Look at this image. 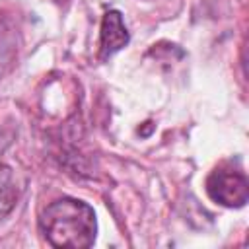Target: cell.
Wrapping results in <instances>:
<instances>
[{
	"label": "cell",
	"instance_id": "obj_1",
	"mask_svg": "<svg viewBox=\"0 0 249 249\" xmlns=\"http://www.w3.org/2000/svg\"><path fill=\"white\" fill-rule=\"evenodd\" d=\"M39 230L53 247L88 249L97 237V218L88 202L62 196L41 212Z\"/></svg>",
	"mask_w": 249,
	"mask_h": 249
},
{
	"label": "cell",
	"instance_id": "obj_2",
	"mask_svg": "<svg viewBox=\"0 0 249 249\" xmlns=\"http://www.w3.org/2000/svg\"><path fill=\"white\" fill-rule=\"evenodd\" d=\"M206 195L226 208H241L249 198V181L241 167L231 161L216 165L206 177Z\"/></svg>",
	"mask_w": 249,
	"mask_h": 249
},
{
	"label": "cell",
	"instance_id": "obj_3",
	"mask_svg": "<svg viewBox=\"0 0 249 249\" xmlns=\"http://www.w3.org/2000/svg\"><path fill=\"white\" fill-rule=\"evenodd\" d=\"M128 41H130V35H128V29L124 25L121 12H117V10L105 12V16L101 19V41H99L101 58L113 56L123 47H126Z\"/></svg>",
	"mask_w": 249,
	"mask_h": 249
},
{
	"label": "cell",
	"instance_id": "obj_4",
	"mask_svg": "<svg viewBox=\"0 0 249 249\" xmlns=\"http://www.w3.org/2000/svg\"><path fill=\"white\" fill-rule=\"evenodd\" d=\"M18 200V189L14 183L12 169L2 165L0 167V220L16 206Z\"/></svg>",
	"mask_w": 249,
	"mask_h": 249
}]
</instances>
